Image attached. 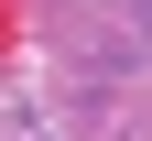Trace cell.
<instances>
[{
    "instance_id": "obj_1",
    "label": "cell",
    "mask_w": 152,
    "mask_h": 141,
    "mask_svg": "<svg viewBox=\"0 0 152 141\" xmlns=\"http://www.w3.org/2000/svg\"><path fill=\"white\" fill-rule=\"evenodd\" d=\"M130 33H141V44H152V0H130Z\"/></svg>"
}]
</instances>
